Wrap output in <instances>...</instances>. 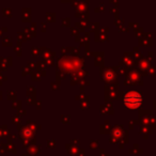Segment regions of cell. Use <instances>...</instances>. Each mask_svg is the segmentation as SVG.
<instances>
[{
  "instance_id": "6da1fadb",
  "label": "cell",
  "mask_w": 156,
  "mask_h": 156,
  "mask_svg": "<svg viewBox=\"0 0 156 156\" xmlns=\"http://www.w3.org/2000/svg\"><path fill=\"white\" fill-rule=\"evenodd\" d=\"M142 103V98L137 92H129L124 98V104L128 108L135 109L139 107Z\"/></svg>"
}]
</instances>
